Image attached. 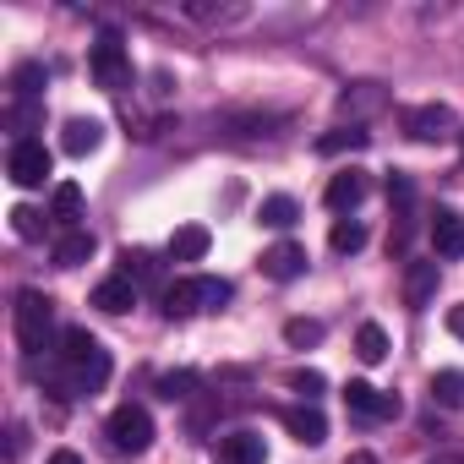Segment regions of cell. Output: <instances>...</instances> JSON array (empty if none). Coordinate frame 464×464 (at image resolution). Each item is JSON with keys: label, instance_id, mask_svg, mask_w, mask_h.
Returning <instances> with one entry per match:
<instances>
[{"label": "cell", "instance_id": "cell-1", "mask_svg": "<svg viewBox=\"0 0 464 464\" xmlns=\"http://www.w3.org/2000/svg\"><path fill=\"white\" fill-rule=\"evenodd\" d=\"M12 328H17V344L28 355L50 350V328H55V301L44 290H23L17 306H12Z\"/></svg>", "mask_w": 464, "mask_h": 464}, {"label": "cell", "instance_id": "cell-2", "mask_svg": "<svg viewBox=\"0 0 464 464\" xmlns=\"http://www.w3.org/2000/svg\"><path fill=\"white\" fill-rule=\"evenodd\" d=\"M104 437H110L115 453H148V448H153V415H148L142 404H121V410H110V420H104Z\"/></svg>", "mask_w": 464, "mask_h": 464}, {"label": "cell", "instance_id": "cell-3", "mask_svg": "<svg viewBox=\"0 0 464 464\" xmlns=\"http://www.w3.org/2000/svg\"><path fill=\"white\" fill-rule=\"evenodd\" d=\"M88 66H93V77H99V88H110V93H121V88L131 82V55H126V44H121L115 34H104V39L93 44V55H88Z\"/></svg>", "mask_w": 464, "mask_h": 464}, {"label": "cell", "instance_id": "cell-4", "mask_svg": "<svg viewBox=\"0 0 464 464\" xmlns=\"http://www.w3.org/2000/svg\"><path fill=\"white\" fill-rule=\"evenodd\" d=\"M6 175H12V186H23V191L44 186V180H50V148H44V142H12Z\"/></svg>", "mask_w": 464, "mask_h": 464}, {"label": "cell", "instance_id": "cell-5", "mask_svg": "<svg viewBox=\"0 0 464 464\" xmlns=\"http://www.w3.org/2000/svg\"><path fill=\"white\" fill-rule=\"evenodd\" d=\"M453 110L448 104H415V110H404V131L415 137V142H448L453 137Z\"/></svg>", "mask_w": 464, "mask_h": 464}, {"label": "cell", "instance_id": "cell-6", "mask_svg": "<svg viewBox=\"0 0 464 464\" xmlns=\"http://www.w3.org/2000/svg\"><path fill=\"white\" fill-rule=\"evenodd\" d=\"M164 306V317L169 323H180V317H197V312H208V285L202 279H175V285H164V295H159Z\"/></svg>", "mask_w": 464, "mask_h": 464}, {"label": "cell", "instance_id": "cell-7", "mask_svg": "<svg viewBox=\"0 0 464 464\" xmlns=\"http://www.w3.org/2000/svg\"><path fill=\"white\" fill-rule=\"evenodd\" d=\"M344 404L355 410V415H372V420H393L404 404H399V393H382V388H372V382H344Z\"/></svg>", "mask_w": 464, "mask_h": 464}, {"label": "cell", "instance_id": "cell-8", "mask_svg": "<svg viewBox=\"0 0 464 464\" xmlns=\"http://www.w3.org/2000/svg\"><path fill=\"white\" fill-rule=\"evenodd\" d=\"M431 246L442 263H459L464 257V213L459 208H437L431 213Z\"/></svg>", "mask_w": 464, "mask_h": 464}, {"label": "cell", "instance_id": "cell-9", "mask_svg": "<svg viewBox=\"0 0 464 464\" xmlns=\"http://www.w3.org/2000/svg\"><path fill=\"white\" fill-rule=\"evenodd\" d=\"M213 453H218V464H268V448L257 431H224L213 442Z\"/></svg>", "mask_w": 464, "mask_h": 464}, {"label": "cell", "instance_id": "cell-10", "mask_svg": "<svg viewBox=\"0 0 464 464\" xmlns=\"http://www.w3.org/2000/svg\"><path fill=\"white\" fill-rule=\"evenodd\" d=\"M279 420H285V431H290L295 442H306V448L328 442V420H323V410H317V404H290Z\"/></svg>", "mask_w": 464, "mask_h": 464}, {"label": "cell", "instance_id": "cell-11", "mask_svg": "<svg viewBox=\"0 0 464 464\" xmlns=\"http://www.w3.org/2000/svg\"><path fill=\"white\" fill-rule=\"evenodd\" d=\"M377 110H388V88L382 82H355V88L339 93V115H350V121H366Z\"/></svg>", "mask_w": 464, "mask_h": 464}, {"label": "cell", "instance_id": "cell-12", "mask_svg": "<svg viewBox=\"0 0 464 464\" xmlns=\"http://www.w3.org/2000/svg\"><path fill=\"white\" fill-rule=\"evenodd\" d=\"M263 274H268V279H279V285L301 279V274H306V246H295V241L268 246V252H263Z\"/></svg>", "mask_w": 464, "mask_h": 464}, {"label": "cell", "instance_id": "cell-13", "mask_svg": "<svg viewBox=\"0 0 464 464\" xmlns=\"http://www.w3.org/2000/svg\"><path fill=\"white\" fill-rule=\"evenodd\" d=\"M121 279H131L137 290H159V285H164V268H159V257H153V252L126 246V252H121ZM159 295H164V290H159Z\"/></svg>", "mask_w": 464, "mask_h": 464}, {"label": "cell", "instance_id": "cell-14", "mask_svg": "<svg viewBox=\"0 0 464 464\" xmlns=\"http://www.w3.org/2000/svg\"><path fill=\"white\" fill-rule=\"evenodd\" d=\"M361 197H366V175H361V169H339V175L328 180V191H323V202H328L334 213H355Z\"/></svg>", "mask_w": 464, "mask_h": 464}, {"label": "cell", "instance_id": "cell-15", "mask_svg": "<svg viewBox=\"0 0 464 464\" xmlns=\"http://www.w3.org/2000/svg\"><path fill=\"white\" fill-rule=\"evenodd\" d=\"M437 279H442V268H437V257L431 263H410L404 268V306H431V295H437Z\"/></svg>", "mask_w": 464, "mask_h": 464}, {"label": "cell", "instance_id": "cell-16", "mask_svg": "<svg viewBox=\"0 0 464 464\" xmlns=\"http://www.w3.org/2000/svg\"><path fill=\"white\" fill-rule=\"evenodd\" d=\"M208 246H213L208 224H180L175 236H169V257H175V263H202V257H208Z\"/></svg>", "mask_w": 464, "mask_h": 464}, {"label": "cell", "instance_id": "cell-17", "mask_svg": "<svg viewBox=\"0 0 464 464\" xmlns=\"http://www.w3.org/2000/svg\"><path fill=\"white\" fill-rule=\"evenodd\" d=\"M93 306H99V312H110V317L131 312V306H137V285H131V279H121V274H110L104 285H93Z\"/></svg>", "mask_w": 464, "mask_h": 464}, {"label": "cell", "instance_id": "cell-18", "mask_svg": "<svg viewBox=\"0 0 464 464\" xmlns=\"http://www.w3.org/2000/svg\"><path fill=\"white\" fill-rule=\"evenodd\" d=\"M104 142V126L99 121H88V115H77V121H66V131H61V148L72 153V159H82V153H93Z\"/></svg>", "mask_w": 464, "mask_h": 464}, {"label": "cell", "instance_id": "cell-19", "mask_svg": "<svg viewBox=\"0 0 464 464\" xmlns=\"http://www.w3.org/2000/svg\"><path fill=\"white\" fill-rule=\"evenodd\" d=\"M93 229H66V236L55 241V268H82L88 257H93Z\"/></svg>", "mask_w": 464, "mask_h": 464}, {"label": "cell", "instance_id": "cell-20", "mask_svg": "<svg viewBox=\"0 0 464 464\" xmlns=\"http://www.w3.org/2000/svg\"><path fill=\"white\" fill-rule=\"evenodd\" d=\"M99 350H104V344H99V339H93L88 328H66V334H61V361H66V372L88 366V361H93Z\"/></svg>", "mask_w": 464, "mask_h": 464}, {"label": "cell", "instance_id": "cell-21", "mask_svg": "<svg viewBox=\"0 0 464 464\" xmlns=\"http://www.w3.org/2000/svg\"><path fill=\"white\" fill-rule=\"evenodd\" d=\"M50 218L66 224V229L82 218V186H77V180H61V186H55V197H50Z\"/></svg>", "mask_w": 464, "mask_h": 464}, {"label": "cell", "instance_id": "cell-22", "mask_svg": "<svg viewBox=\"0 0 464 464\" xmlns=\"http://www.w3.org/2000/svg\"><path fill=\"white\" fill-rule=\"evenodd\" d=\"M328 246H334L339 257H355V252L366 246V224H361V218H334V229H328Z\"/></svg>", "mask_w": 464, "mask_h": 464}, {"label": "cell", "instance_id": "cell-23", "mask_svg": "<svg viewBox=\"0 0 464 464\" xmlns=\"http://www.w3.org/2000/svg\"><path fill=\"white\" fill-rule=\"evenodd\" d=\"M104 382H110V350H99L88 366H77V372H72V393H99Z\"/></svg>", "mask_w": 464, "mask_h": 464}, {"label": "cell", "instance_id": "cell-24", "mask_svg": "<svg viewBox=\"0 0 464 464\" xmlns=\"http://www.w3.org/2000/svg\"><path fill=\"white\" fill-rule=\"evenodd\" d=\"M44 82H50V72H44L39 61H28V66H17V72H12V93H17V99H28V104H39Z\"/></svg>", "mask_w": 464, "mask_h": 464}, {"label": "cell", "instance_id": "cell-25", "mask_svg": "<svg viewBox=\"0 0 464 464\" xmlns=\"http://www.w3.org/2000/svg\"><path fill=\"white\" fill-rule=\"evenodd\" d=\"M361 148H366V131H361V126H339V131L317 137V153H323V159H334V153H361Z\"/></svg>", "mask_w": 464, "mask_h": 464}, {"label": "cell", "instance_id": "cell-26", "mask_svg": "<svg viewBox=\"0 0 464 464\" xmlns=\"http://www.w3.org/2000/svg\"><path fill=\"white\" fill-rule=\"evenodd\" d=\"M257 218H263L268 229H290V224L301 218V208H295V197H263V208H257Z\"/></svg>", "mask_w": 464, "mask_h": 464}, {"label": "cell", "instance_id": "cell-27", "mask_svg": "<svg viewBox=\"0 0 464 464\" xmlns=\"http://www.w3.org/2000/svg\"><path fill=\"white\" fill-rule=\"evenodd\" d=\"M355 355H361L366 366H377V361H388V334H382L377 323H361V334H355Z\"/></svg>", "mask_w": 464, "mask_h": 464}, {"label": "cell", "instance_id": "cell-28", "mask_svg": "<svg viewBox=\"0 0 464 464\" xmlns=\"http://www.w3.org/2000/svg\"><path fill=\"white\" fill-rule=\"evenodd\" d=\"M431 399L464 410V372H431Z\"/></svg>", "mask_w": 464, "mask_h": 464}, {"label": "cell", "instance_id": "cell-29", "mask_svg": "<svg viewBox=\"0 0 464 464\" xmlns=\"http://www.w3.org/2000/svg\"><path fill=\"white\" fill-rule=\"evenodd\" d=\"M191 23H208V28H218V23H241L246 17V6H197V0H186L180 6Z\"/></svg>", "mask_w": 464, "mask_h": 464}, {"label": "cell", "instance_id": "cell-30", "mask_svg": "<svg viewBox=\"0 0 464 464\" xmlns=\"http://www.w3.org/2000/svg\"><path fill=\"white\" fill-rule=\"evenodd\" d=\"M285 344H290V350L323 344V323H317V317H290V323H285Z\"/></svg>", "mask_w": 464, "mask_h": 464}, {"label": "cell", "instance_id": "cell-31", "mask_svg": "<svg viewBox=\"0 0 464 464\" xmlns=\"http://www.w3.org/2000/svg\"><path fill=\"white\" fill-rule=\"evenodd\" d=\"M323 388H328V377H323L317 366H295V372H290V393H301L306 404H312V399H317Z\"/></svg>", "mask_w": 464, "mask_h": 464}, {"label": "cell", "instance_id": "cell-32", "mask_svg": "<svg viewBox=\"0 0 464 464\" xmlns=\"http://www.w3.org/2000/svg\"><path fill=\"white\" fill-rule=\"evenodd\" d=\"M197 382H202L197 372H164V377H159V393L175 404V399H191V393H197Z\"/></svg>", "mask_w": 464, "mask_h": 464}, {"label": "cell", "instance_id": "cell-33", "mask_svg": "<svg viewBox=\"0 0 464 464\" xmlns=\"http://www.w3.org/2000/svg\"><path fill=\"white\" fill-rule=\"evenodd\" d=\"M12 229H17V241H44V213L39 208H12Z\"/></svg>", "mask_w": 464, "mask_h": 464}, {"label": "cell", "instance_id": "cell-34", "mask_svg": "<svg viewBox=\"0 0 464 464\" xmlns=\"http://www.w3.org/2000/svg\"><path fill=\"white\" fill-rule=\"evenodd\" d=\"M410 197H415V186H410V175H388V202H399V208H410Z\"/></svg>", "mask_w": 464, "mask_h": 464}, {"label": "cell", "instance_id": "cell-35", "mask_svg": "<svg viewBox=\"0 0 464 464\" xmlns=\"http://www.w3.org/2000/svg\"><path fill=\"white\" fill-rule=\"evenodd\" d=\"M448 334L464 339V306H448Z\"/></svg>", "mask_w": 464, "mask_h": 464}, {"label": "cell", "instance_id": "cell-36", "mask_svg": "<svg viewBox=\"0 0 464 464\" xmlns=\"http://www.w3.org/2000/svg\"><path fill=\"white\" fill-rule=\"evenodd\" d=\"M50 464H82V453H77V448H55Z\"/></svg>", "mask_w": 464, "mask_h": 464}, {"label": "cell", "instance_id": "cell-37", "mask_svg": "<svg viewBox=\"0 0 464 464\" xmlns=\"http://www.w3.org/2000/svg\"><path fill=\"white\" fill-rule=\"evenodd\" d=\"M344 464H377V453H366V448H361V453H350Z\"/></svg>", "mask_w": 464, "mask_h": 464}, {"label": "cell", "instance_id": "cell-38", "mask_svg": "<svg viewBox=\"0 0 464 464\" xmlns=\"http://www.w3.org/2000/svg\"><path fill=\"white\" fill-rule=\"evenodd\" d=\"M431 464H464V459H431Z\"/></svg>", "mask_w": 464, "mask_h": 464}, {"label": "cell", "instance_id": "cell-39", "mask_svg": "<svg viewBox=\"0 0 464 464\" xmlns=\"http://www.w3.org/2000/svg\"><path fill=\"white\" fill-rule=\"evenodd\" d=\"M459 148H464V131H459Z\"/></svg>", "mask_w": 464, "mask_h": 464}]
</instances>
